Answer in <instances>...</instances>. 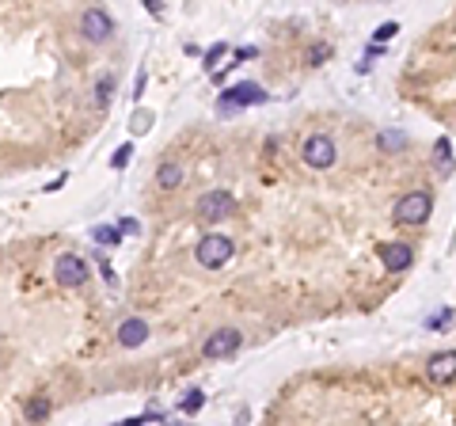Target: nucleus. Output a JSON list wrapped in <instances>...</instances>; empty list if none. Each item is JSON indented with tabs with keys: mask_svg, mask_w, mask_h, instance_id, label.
Instances as JSON below:
<instances>
[{
	"mask_svg": "<svg viewBox=\"0 0 456 426\" xmlns=\"http://www.w3.org/2000/svg\"><path fill=\"white\" fill-rule=\"evenodd\" d=\"M232 251H236V244H232L228 236H202L198 240V247H194V259H198V267H206V270H217V267H225L228 259H232Z\"/></svg>",
	"mask_w": 456,
	"mask_h": 426,
	"instance_id": "obj_1",
	"label": "nucleus"
},
{
	"mask_svg": "<svg viewBox=\"0 0 456 426\" xmlns=\"http://www.w3.org/2000/svg\"><path fill=\"white\" fill-rule=\"evenodd\" d=\"M251 103H266V92L259 88V84L248 80V84H236L232 92L221 95V100H217V111H221V115H236L240 107H251Z\"/></svg>",
	"mask_w": 456,
	"mask_h": 426,
	"instance_id": "obj_2",
	"label": "nucleus"
},
{
	"mask_svg": "<svg viewBox=\"0 0 456 426\" xmlns=\"http://www.w3.org/2000/svg\"><path fill=\"white\" fill-rule=\"evenodd\" d=\"M430 210H433V198L426 191H415V194H407V198L396 202V221L399 225H422L430 217Z\"/></svg>",
	"mask_w": 456,
	"mask_h": 426,
	"instance_id": "obj_3",
	"label": "nucleus"
},
{
	"mask_svg": "<svg viewBox=\"0 0 456 426\" xmlns=\"http://www.w3.org/2000/svg\"><path fill=\"white\" fill-rule=\"evenodd\" d=\"M53 278H58V286L76 289V286H84V282H88V263L80 255H73V251H65L58 263H53Z\"/></svg>",
	"mask_w": 456,
	"mask_h": 426,
	"instance_id": "obj_4",
	"label": "nucleus"
},
{
	"mask_svg": "<svg viewBox=\"0 0 456 426\" xmlns=\"http://www.w3.org/2000/svg\"><path fill=\"white\" fill-rule=\"evenodd\" d=\"M240 343H243L240 331H232V327H221V331H213V335L206 339L202 358H209V362H217V358H228V354L240 351Z\"/></svg>",
	"mask_w": 456,
	"mask_h": 426,
	"instance_id": "obj_5",
	"label": "nucleus"
},
{
	"mask_svg": "<svg viewBox=\"0 0 456 426\" xmlns=\"http://www.w3.org/2000/svg\"><path fill=\"white\" fill-rule=\"evenodd\" d=\"M80 35L88 42H107L110 35H115V19H110L103 8H88V12L80 16Z\"/></svg>",
	"mask_w": 456,
	"mask_h": 426,
	"instance_id": "obj_6",
	"label": "nucleus"
},
{
	"mask_svg": "<svg viewBox=\"0 0 456 426\" xmlns=\"http://www.w3.org/2000/svg\"><path fill=\"white\" fill-rule=\"evenodd\" d=\"M228 210H232L228 191H209L198 198V217H202V221H221V217H228Z\"/></svg>",
	"mask_w": 456,
	"mask_h": 426,
	"instance_id": "obj_7",
	"label": "nucleus"
},
{
	"mask_svg": "<svg viewBox=\"0 0 456 426\" xmlns=\"http://www.w3.org/2000/svg\"><path fill=\"white\" fill-rule=\"evenodd\" d=\"M304 160H308V168H331V164H335V141L331 137H308V145H304Z\"/></svg>",
	"mask_w": 456,
	"mask_h": 426,
	"instance_id": "obj_8",
	"label": "nucleus"
},
{
	"mask_svg": "<svg viewBox=\"0 0 456 426\" xmlns=\"http://www.w3.org/2000/svg\"><path fill=\"white\" fill-rule=\"evenodd\" d=\"M381 263H384V270H392V275L407 270L410 267V244H399V240L381 244Z\"/></svg>",
	"mask_w": 456,
	"mask_h": 426,
	"instance_id": "obj_9",
	"label": "nucleus"
},
{
	"mask_svg": "<svg viewBox=\"0 0 456 426\" xmlns=\"http://www.w3.org/2000/svg\"><path fill=\"white\" fill-rule=\"evenodd\" d=\"M426 373H430L433 385H449V380L456 377V351L433 354V358H430V366H426Z\"/></svg>",
	"mask_w": 456,
	"mask_h": 426,
	"instance_id": "obj_10",
	"label": "nucleus"
},
{
	"mask_svg": "<svg viewBox=\"0 0 456 426\" xmlns=\"http://www.w3.org/2000/svg\"><path fill=\"white\" fill-rule=\"evenodd\" d=\"M144 335H149L144 320H126V324L118 327V343H122V346H141Z\"/></svg>",
	"mask_w": 456,
	"mask_h": 426,
	"instance_id": "obj_11",
	"label": "nucleus"
},
{
	"mask_svg": "<svg viewBox=\"0 0 456 426\" xmlns=\"http://www.w3.org/2000/svg\"><path fill=\"white\" fill-rule=\"evenodd\" d=\"M157 183L164 191H175L183 183V168H179V164H164V168L157 171Z\"/></svg>",
	"mask_w": 456,
	"mask_h": 426,
	"instance_id": "obj_12",
	"label": "nucleus"
},
{
	"mask_svg": "<svg viewBox=\"0 0 456 426\" xmlns=\"http://www.w3.org/2000/svg\"><path fill=\"white\" fill-rule=\"evenodd\" d=\"M50 400L46 396H35V400H27V408H23V415H27V419L31 422H42V419H50Z\"/></svg>",
	"mask_w": 456,
	"mask_h": 426,
	"instance_id": "obj_13",
	"label": "nucleus"
},
{
	"mask_svg": "<svg viewBox=\"0 0 456 426\" xmlns=\"http://www.w3.org/2000/svg\"><path fill=\"white\" fill-rule=\"evenodd\" d=\"M118 236H122V228H115V225H95L92 228V240H95V244H118Z\"/></svg>",
	"mask_w": 456,
	"mask_h": 426,
	"instance_id": "obj_14",
	"label": "nucleus"
},
{
	"mask_svg": "<svg viewBox=\"0 0 456 426\" xmlns=\"http://www.w3.org/2000/svg\"><path fill=\"white\" fill-rule=\"evenodd\" d=\"M433 160H438V168H445V171H449L452 168V145H449V141H438V152H433Z\"/></svg>",
	"mask_w": 456,
	"mask_h": 426,
	"instance_id": "obj_15",
	"label": "nucleus"
},
{
	"mask_svg": "<svg viewBox=\"0 0 456 426\" xmlns=\"http://www.w3.org/2000/svg\"><path fill=\"white\" fill-rule=\"evenodd\" d=\"M202 403H206V396H202V392H191V396H183L179 411H183V415H194V411H202Z\"/></svg>",
	"mask_w": 456,
	"mask_h": 426,
	"instance_id": "obj_16",
	"label": "nucleus"
},
{
	"mask_svg": "<svg viewBox=\"0 0 456 426\" xmlns=\"http://www.w3.org/2000/svg\"><path fill=\"white\" fill-rule=\"evenodd\" d=\"M110 95H115V80H99V84H95V103H99V107H107V103H110Z\"/></svg>",
	"mask_w": 456,
	"mask_h": 426,
	"instance_id": "obj_17",
	"label": "nucleus"
},
{
	"mask_svg": "<svg viewBox=\"0 0 456 426\" xmlns=\"http://www.w3.org/2000/svg\"><path fill=\"white\" fill-rule=\"evenodd\" d=\"M327 58H331V46H327V42H319V46L308 50V61H312V65H324Z\"/></svg>",
	"mask_w": 456,
	"mask_h": 426,
	"instance_id": "obj_18",
	"label": "nucleus"
},
{
	"mask_svg": "<svg viewBox=\"0 0 456 426\" xmlns=\"http://www.w3.org/2000/svg\"><path fill=\"white\" fill-rule=\"evenodd\" d=\"M225 50H228V46H225V42H217V46H213V50H209V53H206V58H202V61H206V69H217V61H221V58H225Z\"/></svg>",
	"mask_w": 456,
	"mask_h": 426,
	"instance_id": "obj_19",
	"label": "nucleus"
},
{
	"mask_svg": "<svg viewBox=\"0 0 456 426\" xmlns=\"http://www.w3.org/2000/svg\"><path fill=\"white\" fill-rule=\"evenodd\" d=\"M452 324V309H441L438 316H430V327H433V331H438V327H449Z\"/></svg>",
	"mask_w": 456,
	"mask_h": 426,
	"instance_id": "obj_20",
	"label": "nucleus"
},
{
	"mask_svg": "<svg viewBox=\"0 0 456 426\" xmlns=\"http://www.w3.org/2000/svg\"><path fill=\"white\" fill-rule=\"evenodd\" d=\"M396 35H399V23H381V27H376V42H388Z\"/></svg>",
	"mask_w": 456,
	"mask_h": 426,
	"instance_id": "obj_21",
	"label": "nucleus"
},
{
	"mask_svg": "<svg viewBox=\"0 0 456 426\" xmlns=\"http://www.w3.org/2000/svg\"><path fill=\"white\" fill-rule=\"evenodd\" d=\"M149 118H152V115H144V111H137V118H133V122H129V129H133V134H144V129L152 126Z\"/></svg>",
	"mask_w": 456,
	"mask_h": 426,
	"instance_id": "obj_22",
	"label": "nucleus"
},
{
	"mask_svg": "<svg viewBox=\"0 0 456 426\" xmlns=\"http://www.w3.org/2000/svg\"><path fill=\"white\" fill-rule=\"evenodd\" d=\"M129 152H133V145H122V149L115 152V160H110V164H115V168H126V164H129Z\"/></svg>",
	"mask_w": 456,
	"mask_h": 426,
	"instance_id": "obj_23",
	"label": "nucleus"
},
{
	"mask_svg": "<svg viewBox=\"0 0 456 426\" xmlns=\"http://www.w3.org/2000/svg\"><path fill=\"white\" fill-rule=\"evenodd\" d=\"M381 145H388V149H399V145H403V134H381Z\"/></svg>",
	"mask_w": 456,
	"mask_h": 426,
	"instance_id": "obj_24",
	"label": "nucleus"
},
{
	"mask_svg": "<svg viewBox=\"0 0 456 426\" xmlns=\"http://www.w3.org/2000/svg\"><path fill=\"white\" fill-rule=\"evenodd\" d=\"M144 8H149L152 16H160V12H164V4H160V0H144Z\"/></svg>",
	"mask_w": 456,
	"mask_h": 426,
	"instance_id": "obj_25",
	"label": "nucleus"
},
{
	"mask_svg": "<svg viewBox=\"0 0 456 426\" xmlns=\"http://www.w3.org/2000/svg\"><path fill=\"white\" fill-rule=\"evenodd\" d=\"M118 228H122V233H137V221H133V217H126V221H122Z\"/></svg>",
	"mask_w": 456,
	"mask_h": 426,
	"instance_id": "obj_26",
	"label": "nucleus"
},
{
	"mask_svg": "<svg viewBox=\"0 0 456 426\" xmlns=\"http://www.w3.org/2000/svg\"><path fill=\"white\" fill-rule=\"evenodd\" d=\"M141 92H144V73H137V88H133V100H141Z\"/></svg>",
	"mask_w": 456,
	"mask_h": 426,
	"instance_id": "obj_27",
	"label": "nucleus"
},
{
	"mask_svg": "<svg viewBox=\"0 0 456 426\" xmlns=\"http://www.w3.org/2000/svg\"><path fill=\"white\" fill-rule=\"evenodd\" d=\"M251 58H255V46H243V50H240V58H236V61H251Z\"/></svg>",
	"mask_w": 456,
	"mask_h": 426,
	"instance_id": "obj_28",
	"label": "nucleus"
}]
</instances>
